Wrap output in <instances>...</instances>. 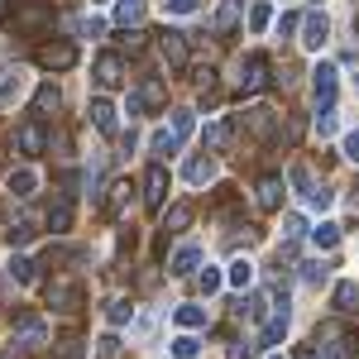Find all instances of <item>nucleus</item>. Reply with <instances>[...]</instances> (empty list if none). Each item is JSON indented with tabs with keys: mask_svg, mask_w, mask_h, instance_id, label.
Returning <instances> with one entry per match:
<instances>
[{
	"mask_svg": "<svg viewBox=\"0 0 359 359\" xmlns=\"http://www.w3.org/2000/svg\"><path fill=\"white\" fill-rule=\"evenodd\" d=\"M302 278L316 287V283H326V269H321V264H302Z\"/></svg>",
	"mask_w": 359,
	"mask_h": 359,
	"instance_id": "obj_48",
	"label": "nucleus"
},
{
	"mask_svg": "<svg viewBox=\"0 0 359 359\" xmlns=\"http://www.w3.org/2000/svg\"><path fill=\"white\" fill-rule=\"evenodd\" d=\"M331 306L340 311V316H355V311H359V283H355V278H340V283H335Z\"/></svg>",
	"mask_w": 359,
	"mask_h": 359,
	"instance_id": "obj_13",
	"label": "nucleus"
},
{
	"mask_svg": "<svg viewBox=\"0 0 359 359\" xmlns=\"http://www.w3.org/2000/svg\"><path fill=\"white\" fill-rule=\"evenodd\" d=\"M15 91H20V67H5V72H0V106H5Z\"/></svg>",
	"mask_w": 359,
	"mask_h": 359,
	"instance_id": "obj_39",
	"label": "nucleus"
},
{
	"mask_svg": "<svg viewBox=\"0 0 359 359\" xmlns=\"http://www.w3.org/2000/svg\"><path fill=\"white\" fill-rule=\"evenodd\" d=\"M96 359H120V340L115 335H101L96 340Z\"/></svg>",
	"mask_w": 359,
	"mask_h": 359,
	"instance_id": "obj_46",
	"label": "nucleus"
},
{
	"mask_svg": "<svg viewBox=\"0 0 359 359\" xmlns=\"http://www.w3.org/2000/svg\"><path fill=\"white\" fill-rule=\"evenodd\" d=\"M311 77H316V82H311V91H316V111H331V101H335V67H331V62H321Z\"/></svg>",
	"mask_w": 359,
	"mask_h": 359,
	"instance_id": "obj_12",
	"label": "nucleus"
},
{
	"mask_svg": "<svg viewBox=\"0 0 359 359\" xmlns=\"http://www.w3.org/2000/svg\"><path fill=\"white\" fill-rule=\"evenodd\" d=\"M240 15H245V0H221V10H216V34L230 39V34L240 29Z\"/></svg>",
	"mask_w": 359,
	"mask_h": 359,
	"instance_id": "obj_16",
	"label": "nucleus"
},
{
	"mask_svg": "<svg viewBox=\"0 0 359 359\" xmlns=\"http://www.w3.org/2000/svg\"><path fill=\"white\" fill-rule=\"evenodd\" d=\"M5 187H10V196H20V201H29V196L39 192V172H34V168H15Z\"/></svg>",
	"mask_w": 359,
	"mask_h": 359,
	"instance_id": "obj_19",
	"label": "nucleus"
},
{
	"mask_svg": "<svg viewBox=\"0 0 359 359\" xmlns=\"http://www.w3.org/2000/svg\"><path fill=\"white\" fill-rule=\"evenodd\" d=\"M163 196H168V172H163V163H149V172H144V206L158 211Z\"/></svg>",
	"mask_w": 359,
	"mask_h": 359,
	"instance_id": "obj_10",
	"label": "nucleus"
},
{
	"mask_svg": "<svg viewBox=\"0 0 359 359\" xmlns=\"http://www.w3.org/2000/svg\"><path fill=\"white\" fill-rule=\"evenodd\" d=\"M230 359H254V350H249V345H235V350H230Z\"/></svg>",
	"mask_w": 359,
	"mask_h": 359,
	"instance_id": "obj_53",
	"label": "nucleus"
},
{
	"mask_svg": "<svg viewBox=\"0 0 359 359\" xmlns=\"http://www.w3.org/2000/svg\"><path fill=\"white\" fill-rule=\"evenodd\" d=\"M48 306L77 316V311H82V283H77V278H53V283H48Z\"/></svg>",
	"mask_w": 359,
	"mask_h": 359,
	"instance_id": "obj_5",
	"label": "nucleus"
},
{
	"mask_svg": "<svg viewBox=\"0 0 359 359\" xmlns=\"http://www.w3.org/2000/svg\"><path fill=\"white\" fill-rule=\"evenodd\" d=\"M5 25L15 29V34H43V29L53 25V5H48V0H20V5L5 15Z\"/></svg>",
	"mask_w": 359,
	"mask_h": 359,
	"instance_id": "obj_1",
	"label": "nucleus"
},
{
	"mask_svg": "<svg viewBox=\"0 0 359 359\" xmlns=\"http://www.w3.org/2000/svg\"><path fill=\"white\" fill-rule=\"evenodd\" d=\"M172 316H177V326H182V331H196V326H206V311H201V306H177V311H172Z\"/></svg>",
	"mask_w": 359,
	"mask_h": 359,
	"instance_id": "obj_33",
	"label": "nucleus"
},
{
	"mask_svg": "<svg viewBox=\"0 0 359 359\" xmlns=\"http://www.w3.org/2000/svg\"><path fill=\"white\" fill-rule=\"evenodd\" d=\"M230 283H235V287H240V292H245L249 283H254V264H249V259H235V264H230Z\"/></svg>",
	"mask_w": 359,
	"mask_h": 359,
	"instance_id": "obj_34",
	"label": "nucleus"
},
{
	"mask_svg": "<svg viewBox=\"0 0 359 359\" xmlns=\"http://www.w3.org/2000/svg\"><path fill=\"white\" fill-rule=\"evenodd\" d=\"M297 359H316V350H311V345H306V350H302V355H297Z\"/></svg>",
	"mask_w": 359,
	"mask_h": 359,
	"instance_id": "obj_54",
	"label": "nucleus"
},
{
	"mask_svg": "<svg viewBox=\"0 0 359 359\" xmlns=\"http://www.w3.org/2000/svg\"><path fill=\"white\" fill-rule=\"evenodd\" d=\"M115 25L120 29L144 25V0H120V5H115Z\"/></svg>",
	"mask_w": 359,
	"mask_h": 359,
	"instance_id": "obj_30",
	"label": "nucleus"
},
{
	"mask_svg": "<svg viewBox=\"0 0 359 359\" xmlns=\"http://www.w3.org/2000/svg\"><path fill=\"white\" fill-rule=\"evenodd\" d=\"M139 101H144V111H163V106H168V86L158 82V77H144V86H139Z\"/></svg>",
	"mask_w": 359,
	"mask_h": 359,
	"instance_id": "obj_27",
	"label": "nucleus"
},
{
	"mask_svg": "<svg viewBox=\"0 0 359 359\" xmlns=\"http://www.w3.org/2000/svg\"><path fill=\"white\" fill-rule=\"evenodd\" d=\"M192 201H177V206H168L163 211V235H182V230H187V225H192Z\"/></svg>",
	"mask_w": 359,
	"mask_h": 359,
	"instance_id": "obj_20",
	"label": "nucleus"
},
{
	"mask_svg": "<svg viewBox=\"0 0 359 359\" xmlns=\"http://www.w3.org/2000/svg\"><path fill=\"white\" fill-rule=\"evenodd\" d=\"M168 10H172V15H192L196 0H168Z\"/></svg>",
	"mask_w": 359,
	"mask_h": 359,
	"instance_id": "obj_51",
	"label": "nucleus"
},
{
	"mask_svg": "<svg viewBox=\"0 0 359 359\" xmlns=\"http://www.w3.org/2000/svg\"><path fill=\"white\" fill-rule=\"evenodd\" d=\"M326 39H331V20H326V15H316V10L302 15V43H306V48H321Z\"/></svg>",
	"mask_w": 359,
	"mask_h": 359,
	"instance_id": "obj_15",
	"label": "nucleus"
},
{
	"mask_svg": "<svg viewBox=\"0 0 359 359\" xmlns=\"http://www.w3.org/2000/svg\"><path fill=\"white\" fill-rule=\"evenodd\" d=\"M196 264H201V249H196V245H182L177 254H172L168 273H172V278H187V273H196Z\"/></svg>",
	"mask_w": 359,
	"mask_h": 359,
	"instance_id": "obj_25",
	"label": "nucleus"
},
{
	"mask_svg": "<svg viewBox=\"0 0 359 359\" xmlns=\"http://www.w3.org/2000/svg\"><path fill=\"white\" fill-rule=\"evenodd\" d=\"M287 182H292V192L302 196L306 206H316V211H326V206L335 201V196L326 192L316 177H311V168H306V163H292V168H287Z\"/></svg>",
	"mask_w": 359,
	"mask_h": 359,
	"instance_id": "obj_4",
	"label": "nucleus"
},
{
	"mask_svg": "<svg viewBox=\"0 0 359 359\" xmlns=\"http://www.w3.org/2000/svg\"><path fill=\"white\" fill-rule=\"evenodd\" d=\"M335 130H340V120H335V111H316V135H321V139H331Z\"/></svg>",
	"mask_w": 359,
	"mask_h": 359,
	"instance_id": "obj_43",
	"label": "nucleus"
},
{
	"mask_svg": "<svg viewBox=\"0 0 359 359\" xmlns=\"http://www.w3.org/2000/svg\"><path fill=\"white\" fill-rule=\"evenodd\" d=\"M34 235H39V216L34 211H25L20 221H10V245H29Z\"/></svg>",
	"mask_w": 359,
	"mask_h": 359,
	"instance_id": "obj_29",
	"label": "nucleus"
},
{
	"mask_svg": "<svg viewBox=\"0 0 359 359\" xmlns=\"http://www.w3.org/2000/svg\"><path fill=\"white\" fill-rule=\"evenodd\" d=\"M182 172H187V182H192V187H206V182H216V158H211V154H206V158L196 154V158H187Z\"/></svg>",
	"mask_w": 359,
	"mask_h": 359,
	"instance_id": "obj_18",
	"label": "nucleus"
},
{
	"mask_svg": "<svg viewBox=\"0 0 359 359\" xmlns=\"http://www.w3.org/2000/svg\"><path fill=\"white\" fill-rule=\"evenodd\" d=\"M130 192H135L130 182H111V196H106V216H111V221H120V216L130 211Z\"/></svg>",
	"mask_w": 359,
	"mask_h": 359,
	"instance_id": "obj_28",
	"label": "nucleus"
},
{
	"mask_svg": "<svg viewBox=\"0 0 359 359\" xmlns=\"http://www.w3.org/2000/svg\"><path fill=\"white\" fill-rule=\"evenodd\" d=\"M355 34H359V15H355Z\"/></svg>",
	"mask_w": 359,
	"mask_h": 359,
	"instance_id": "obj_56",
	"label": "nucleus"
},
{
	"mask_svg": "<svg viewBox=\"0 0 359 359\" xmlns=\"http://www.w3.org/2000/svg\"><path fill=\"white\" fill-rule=\"evenodd\" d=\"M86 115H91V125H96L101 135H115V106L106 101V96H96V101L86 106Z\"/></svg>",
	"mask_w": 359,
	"mask_h": 359,
	"instance_id": "obj_23",
	"label": "nucleus"
},
{
	"mask_svg": "<svg viewBox=\"0 0 359 359\" xmlns=\"http://www.w3.org/2000/svg\"><path fill=\"white\" fill-rule=\"evenodd\" d=\"M283 335H287V297L269 306V321H264V335H259V340H264V345H278Z\"/></svg>",
	"mask_w": 359,
	"mask_h": 359,
	"instance_id": "obj_14",
	"label": "nucleus"
},
{
	"mask_svg": "<svg viewBox=\"0 0 359 359\" xmlns=\"http://www.w3.org/2000/svg\"><path fill=\"white\" fill-rule=\"evenodd\" d=\"M273 25V10H269V5H264V0H259V5H254V10H249V29H254V34H259V29H269Z\"/></svg>",
	"mask_w": 359,
	"mask_h": 359,
	"instance_id": "obj_42",
	"label": "nucleus"
},
{
	"mask_svg": "<svg viewBox=\"0 0 359 359\" xmlns=\"http://www.w3.org/2000/svg\"><path fill=\"white\" fill-rule=\"evenodd\" d=\"M125 115L135 120V115H144V101H139V91H130V101H125Z\"/></svg>",
	"mask_w": 359,
	"mask_h": 359,
	"instance_id": "obj_50",
	"label": "nucleus"
},
{
	"mask_svg": "<svg viewBox=\"0 0 359 359\" xmlns=\"http://www.w3.org/2000/svg\"><path fill=\"white\" fill-rule=\"evenodd\" d=\"M221 269H201V273H196V287H201V292H206V297H211V292H221Z\"/></svg>",
	"mask_w": 359,
	"mask_h": 359,
	"instance_id": "obj_40",
	"label": "nucleus"
},
{
	"mask_svg": "<svg viewBox=\"0 0 359 359\" xmlns=\"http://www.w3.org/2000/svg\"><path fill=\"white\" fill-rule=\"evenodd\" d=\"M254 196H259V206H264V211H278V206H283V177H278V172H269V177H259V187H254Z\"/></svg>",
	"mask_w": 359,
	"mask_h": 359,
	"instance_id": "obj_17",
	"label": "nucleus"
},
{
	"mask_svg": "<svg viewBox=\"0 0 359 359\" xmlns=\"http://www.w3.org/2000/svg\"><path fill=\"white\" fill-rule=\"evenodd\" d=\"M158 53H163V62L172 72H182V67H187V34H182V29H163V34H158Z\"/></svg>",
	"mask_w": 359,
	"mask_h": 359,
	"instance_id": "obj_7",
	"label": "nucleus"
},
{
	"mask_svg": "<svg viewBox=\"0 0 359 359\" xmlns=\"http://www.w3.org/2000/svg\"><path fill=\"white\" fill-rule=\"evenodd\" d=\"M10 283H34V259H10Z\"/></svg>",
	"mask_w": 359,
	"mask_h": 359,
	"instance_id": "obj_37",
	"label": "nucleus"
},
{
	"mask_svg": "<svg viewBox=\"0 0 359 359\" xmlns=\"http://www.w3.org/2000/svg\"><path fill=\"white\" fill-rule=\"evenodd\" d=\"M57 359H82V340L77 335H62L57 340Z\"/></svg>",
	"mask_w": 359,
	"mask_h": 359,
	"instance_id": "obj_44",
	"label": "nucleus"
},
{
	"mask_svg": "<svg viewBox=\"0 0 359 359\" xmlns=\"http://www.w3.org/2000/svg\"><path fill=\"white\" fill-rule=\"evenodd\" d=\"M196 350H201V345H196L192 335H177V340H172V355L177 359H196Z\"/></svg>",
	"mask_w": 359,
	"mask_h": 359,
	"instance_id": "obj_45",
	"label": "nucleus"
},
{
	"mask_svg": "<svg viewBox=\"0 0 359 359\" xmlns=\"http://www.w3.org/2000/svg\"><path fill=\"white\" fill-rule=\"evenodd\" d=\"M177 144H182V139L172 135V130H158V135H154V154L168 158V154H177Z\"/></svg>",
	"mask_w": 359,
	"mask_h": 359,
	"instance_id": "obj_38",
	"label": "nucleus"
},
{
	"mask_svg": "<svg viewBox=\"0 0 359 359\" xmlns=\"http://www.w3.org/2000/svg\"><path fill=\"white\" fill-rule=\"evenodd\" d=\"M345 158H355V163H359V130H355V135H345Z\"/></svg>",
	"mask_w": 359,
	"mask_h": 359,
	"instance_id": "obj_52",
	"label": "nucleus"
},
{
	"mask_svg": "<svg viewBox=\"0 0 359 359\" xmlns=\"http://www.w3.org/2000/svg\"><path fill=\"white\" fill-rule=\"evenodd\" d=\"M273 359H278V355H273Z\"/></svg>",
	"mask_w": 359,
	"mask_h": 359,
	"instance_id": "obj_58",
	"label": "nucleus"
},
{
	"mask_svg": "<svg viewBox=\"0 0 359 359\" xmlns=\"http://www.w3.org/2000/svg\"><path fill=\"white\" fill-rule=\"evenodd\" d=\"M302 235H306V221L297 211H287V216H283V240H302Z\"/></svg>",
	"mask_w": 359,
	"mask_h": 359,
	"instance_id": "obj_41",
	"label": "nucleus"
},
{
	"mask_svg": "<svg viewBox=\"0 0 359 359\" xmlns=\"http://www.w3.org/2000/svg\"><path fill=\"white\" fill-rule=\"evenodd\" d=\"M130 316H135V306L125 302V297H115V302L106 306V321H111V326H125V321H130Z\"/></svg>",
	"mask_w": 359,
	"mask_h": 359,
	"instance_id": "obj_36",
	"label": "nucleus"
},
{
	"mask_svg": "<svg viewBox=\"0 0 359 359\" xmlns=\"http://www.w3.org/2000/svg\"><path fill=\"white\" fill-rule=\"evenodd\" d=\"M57 106H62V91H57L53 82H43L39 91H34V120H43V115H53Z\"/></svg>",
	"mask_w": 359,
	"mask_h": 359,
	"instance_id": "obj_22",
	"label": "nucleus"
},
{
	"mask_svg": "<svg viewBox=\"0 0 359 359\" xmlns=\"http://www.w3.org/2000/svg\"><path fill=\"white\" fill-rule=\"evenodd\" d=\"M91 77H96L101 91H115V86L125 82V62H120V53H101V57H96V67H91Z\"/></svg>",
	"mask_w": 359,
	"mask_h": 359,
	"instance_id": "obj_8",
	"label": "nucleus"
},
{
	"mask_svg": "<svg viewBox=\"0 0 359 359\" xmlns=\"http://www.w3.org/2000/svg\"><path fill=\"white\" fill-rule=\"evenodd\" d=\"M359 340H350V335H331V340H321V355L316 359H355Z\"/></svg>",
	"mask_w": 359,
	"mask_h": 359,
	"instance_id": "obj_26",
	"label": "nucleus"
},
{
	"mask_svg": "<svg viewBox=\"0 0 359 359\" xmlns=\"http://www.w3.org/2000/svg\"><path fill=\"white\" fill-rule=\"evenodd\" d=\"M196 91L206 96V106H211V101L221 96V82H216V67H201V72H196Z\"/></svg>",
	"mask_w": 359,
	"mask_h": 359,
	"instance_id": "obj_32",
	"label": "nucleus"
},
{
	"mask_svg": "<svg viewBox=\"0 0 359 359\" xmlns=\"http://www.w3.org/2000/svg\"><path fill=\"white\" fill-rule=\"evenodd\" d=\"M269 72H273V62H269L264 53H249V57H240V67H235V91H245V96H259L264 86L273 82Z\"/></svg>",
	"mask_w": 359,
	"mask_h": 359,
	"instance_id": "obj_2",
	"label": "nucleus"
},
{
	"mask_svg": "<svg viewBox=\"0 0 359 359\" xmlns=\"http://www.w3.org/2000/svg\"><path fill=\"white\" fill-rule=\"evenodd\" d=\"M230 135H235V125H230V120H216V125H206V135H201L206 154H225V149H230Z\"/></svg>",
	"mask_w": 359,
	"mask_h": 359,
	"instance_id": "obj_21",
	"label": "nucleus"
},
{
	"mask_svg": "<svg viewBox=\"0 0 359 359\" xmlns=\"http://www.w3.org/2000/svg\"><path fill=\"white\" fill-rule=\"evenodd\" d=\"M240 125H245V130H249L254 139H273V130H278V115L269 111V106H249Z\"/></svg>",
	"mask_w": 359,
	"mask_h": 359,
	"instance_id": "obj_11",
	"label": "nucleus"
},
{
	"mask_svg": "<svg viewBox=\"0 0 359 359\" xmlns=\"http://www.w3.org/2000/svg\"><path fill=\"white\" fill-rule=\"evenodd\" d=\"M0 359H15V345H10V350H0Z\"/></svg>",
	"mask_w": 359,
	"mask_h": 359,
	"instance_id": "obj_55",
	"label": "nucleus"
},
{
	"mask_svg": "<svg viewBox=\"0 0 359 359\" xmlns=\"http://www.w3.org/2000/svg\"><path fill=\"white\" fill-rule=\"evenodd\" d=\"M355 86H359V77H355Z\"/></svg>",
	"mask_w": 359,
	"mask_h": 359,
	"instance_id": "obj_57",
	"label": "nucleus"
},
{
	"mask_svg": "<svg viewBox=\"0 0 359 359\" xmlns=\"http://www.w3.org/2000/svg\"><path fill=\"white\" fill-rule=\"evenodd\" d=\"M72 29H77L82 39H101V34H106V20H96V15H82V20H72Z\"/></svg>",
	"mask_w": 359,
	"mask_h": 359,
	"instance_id": "obj_35",
	"label": "nucleus"
},
{
	"mask_svg": "<svg viewBox=\"0 0 359 359\" xmlns=\"http://www.w3.org/2000/svg\"><path fill=\"white\" fill-rule=\"evenodd\" d=\"M15 149H20V154H29V158H34V154H43V149H48V130H43L39 120L20 125V130H15Z\"/></svg>",
	"mask_w": 359,
	"mask_h": 359,
	"instance_id": "obj_9",
	"label": "nucleus"
},
{
	"mask_svg": "<svg viewBox=\"0 0 359 359\" xmlns=\"http://www.w3.org/2000/svg\"><path fill=\"white\" fill-rule=\"evenodd\" d=\"M311 245H316V249H335V245H340V225L321 221L316 230H311Z\"/></svg>",
	"mask_w": 359,
	"mask_h": 359,
	"instance_id": "obj_31",
	"label": "nucleus"
},
{
	"mask_svg": "<svg viewBox=\"0 0 359 359\" xmlns=\"http://www.w3.org/2000/svg\"><path fill=\"white\" fill-rule=\"evenodd\" d=\"M39 67H48V72H67L72 62H77V43H67V39H57V43H43L39 53H34Z\"/></svg>",
	"mask_w": 359,
	"mask_h": 359,
	"instance_id": "obj_6",
	"label": "nucleus"
},
{
	"mask_svg": "<svg viewBox=\"0 0 359 359\" xmlns=\"http://www.w3.org/2000/svg\"><path fill=\"white\" fill-rule=\"evenodd\" d=\"M10 345H20L25 355L43 350V345H48V321H43L39 311H20V321H15V335H10Z\"/></svg>",
	"mask_w": 359,
	"mask_h": 359,
	"instance_id": "obj_3",
	"label": "nucleus"
},
{
	"mask_svg": "<svg viewBox=\"0 0 359 359\" xmlns=\"http://www.w3.org/2000/svg\"><path fill=\"white\" fill-rule=\"evenodd\" d=\"M172 135H177V139L192 135V111H172Z\"/></svg>",
	"mask_w": 359,
	"mask_h": 359,
	"instance_id": "obj_47",
	"label": "nucleus"
},
{
	"mask_svg": "<svg viewBox=\"0 0 359 359\" xmlns=\"http://www.w3.org/2000/svg\"><path fill=\"white\" fill-rule=\"evenodd\" d=\"M48 230L53 235H67L72 230V196H57L53 206H48Z\"/></svg>",
	"mask_w": 359,
	"mask_h": 359,
	"instance_id": "obj_24",
	"label": "nucleus"
},
{
	"mask_svg": "<svg viewBox=\"0 0 359 359\" xmlns=\"http://www.w3.org/2000/svg\"><path fill=\"white\" fill-rule=\"evenodd\" d=\"M292 29H302V15H283V20H278V34H283V39H287Z\"/></svg>",
	"mask_w": 359,
	"mask_h": 359,
	"instance_id": "obj_49",
	"label": "nucleus"
}]
</instances>
